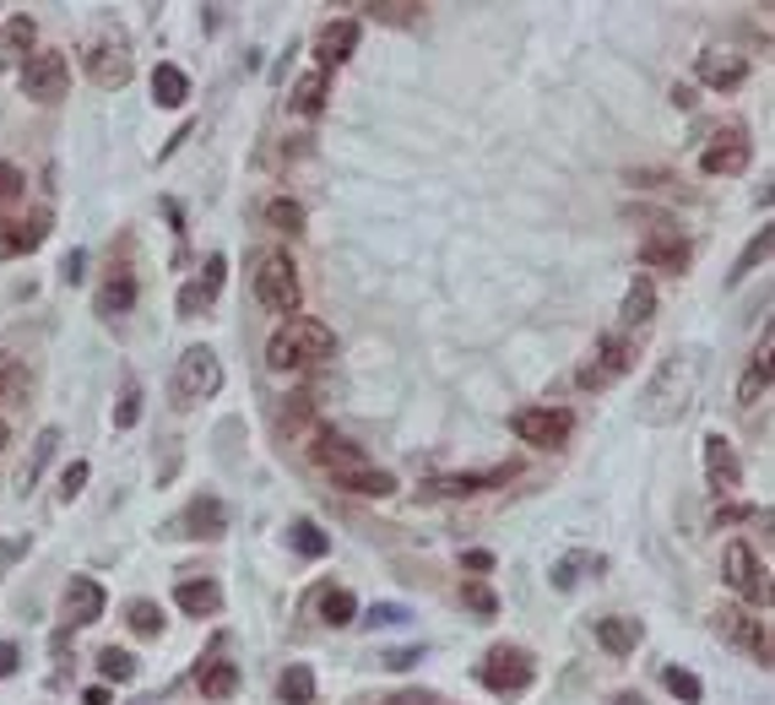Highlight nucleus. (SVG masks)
I'll return each instance as SVG.
<instances>
[{"mask_svg": "<svg viewBox=\"0 0 775 705\" xmlns=\"http://www.w3.org/2000/svg\"><path fill=\"white\" fill-rule=\"evenodd\" d=\"M694 391H699V359H689V353L678 347V353H667V359L656 364L640 408H646L651 423H673V418H684V408L694 402Z\"/></svg>", "mask_w": 775, "mask_h": 705, "instance_id": "nucleus-1", "label": "nucleus"}, {"mask_svg": "<svg viewBox=\"0 0 775 705\" xmlns=\"http://www.w3.org/2000/svg\"><path fill=\"white\" fill-rule=\"evenodd\" d=\"M217 385H223V364H217V353L212 347H185L179 353V364H174V380H168V391H174V402H206V396H217Z\"/></svg>", "mask_w": 775, "mask_h": 705, "instance_id": "nucleus-2", "label": "nucleus"}, {"mask_svg": "<svg viewBox=\"0 0 775 705\" xmlns=\"http://www.w3.org/2000/svg\"><path fill=\"white\" fill-rule=\"evenodd\" d=\"M255 298H261L266 310H277V315H298V304H304L298 266H293L287 255H266L261 272H255Z\"/></svg>", "mask_w": 775, "mask_h": 705, "instance_id": "nucleus-3", "label": "nucleus"}, {"mask_svg": "<svg viewBox=\"0 0 775 705\" xmlns=\"http://www.w3.org/2000/svg\"><path fill=\"white\" fill-rule=\"evenodd\" d=\"M722 581L733 586L737 597H748V603H771V576H765L759 554H754L743 538L722 548Z\"/></svg>", "mask_w": 775, "mask_h": 705, "instance_id": "nucleus-4", "label": "nucleus"}, {"mask_svg": "<svg viewBox=\"0 0 775 705\" xmlns=\"http://www.w3.org/2000/svg\"><path fill=\"white\" fill-rule=\"evenodd\" d=\"M22 92H28L33 104H60V98L71 92V60H66L60 49L33 55V60L22 66Z\"/></svg>", "mask_w": 775, "mask_h": 705, "instance_id": "nucleus-5", "label": "nucleus"}, {"mask_svg": "<svg viewBox=\"0 0 775 705\" xmlns=\"http://www.w3.org/2000/svg\"><path fill=\"white\" fill-rule=\"evenodd\" d=\"M570 429L575 418L565 408H521V413H510V434H521L537 451H559L570 440Z\"/></svg>", "mask_w": 775, "mask_h": 705, "instance_id": "nucleus-6", "label": "nucleus"}, {"mask_svg": "<svg viewBox=\"0 0 775 705\" xmlns=\"http://www.w3.org/2000/svg\"><path fill=\"white\" fill-rule=\"evenodd\" d=\"M629 364H635V342H624V336H602V342L591 347V359L575 370V380H580L586 391H602V385H612V380H624Z\"/></svg>", "mask_w": 775, "mask_h": 705, "instance_id": "nucleus-7", "label": "nucleus"}, {"mask_svg": "<svg viewBox=\"0 0 775 705\" xmlns=\"http://www.w3.org/2000/svg\"><path fill=\"white\" fill-rule=\"evenodd\" d=\"M716 629H722V640H733L737 652H748L759 667L775 663V646H771V624H759L754 614H743V608H716Z\"/></svg>", "mask_w": 775, "mask_h": 705, "instance_id": "nucleus-8", "label": "nucleus"}, {"mask_svg": "<svg viewBox=\"0 0 775 705\" xmlns=\"http://www.w3.org/2000/svg\"><path fill=\"white\" fill-rule=\"evenodd\" d=\"M478 678L489 689H499V695H516V689L531 684V657L521 646H493L489 657H483V667H478Z\"/></svg>", "mask_w": 775, "mask_h": 705, "instance_id": "nucleus-9", "label": "nucleus"}, {"mask_svg": "<svg viewBox=\"0 0 775 705\" xmlns=\"http://www.w3.org/2000/svg\"><path fill=\"white\" fill-rule=\"evenodd\" d=\"M705 483H710L716 499H733L737 489H743V461H737L727 434H710V440H705Z\"/></svg>", "mask_w": 775, "mask_h": 705, "instance_id": "nucleus-10", "label": "nucleus"}, {"mask_svg": "<svg viewBox=\"0 0 775 705\" xmlns=\"http://www.w3.org/2000/svg\"><path fill=\"white\" fill-rule=\"evenodd\" d=\"M130 43L125 39H92L87 43V77L98 87H125L130 82Z\"/></svg>", "mask_w": 775, "mask_h": 705, "instance_id": "nucleus-11", "label": "nucleus"}, {"mask_svg": "<svg viewBox=\"0 0 775 705\" xmlns=\"http://www.w3.org/2000/svg\"><path fill=\"white\" fill-rule=\"evenodd\" d=\"M699 168L705 174H743L748 168V130L743 125H722L710 136V147L699 153Z\"/></svg>", "mask_w": 775, "mask_h": 705, "instance_id": "nucleus-12", "label": "nucleus"}, {"mask_svg": "<svg viewBox=\"0 0 775 705\" xmlns=\"http://www.w3.org/2000/svg\"><path fill=\"white\" fill-rule=\"evenodd\" d=\"M694 77L710 87V92H737V87L748 82V60L737 49H705L694 60Z\"/></svg>", "mask_w": 775, "mask_h": 705, "instance_id": "nucleus-13", "label": "nucleus"}, {"mask_svg": "<svg viewBox=\"0 0 775 705\" xmlns=\"http://www.w3.org/2000/svg\"><path fill=\"white\" fill-rule=\"evenodd\" d=\"M223 283H228V261H223V255H206L202 272L179 288V315H202V310H212L217 293H223Z\"/></svg>", "mask_w": 775, "mask_h": 705, "instance_id": "nucleus-14", "label": "nucleus"}, {"mask_svg": "<svg viewBox=\"0 0 775 705\" xmlns=\"http://www.w3.org/2000/svg\"><path fill=\"white\" fill-rule=\"evenodd\" d=\"M33 43H39V22L28 11L6 17L0 22V71H22L33 60Z\"/></svg>", "mask_w": 775, "mask_h": 705, "instance_id": "nucleus-15", "label": "nucleus"}, {"mask_svg": "<svg viewBox=\"0 0 775 705\" xmlns=\"http://www.w3.org/2000/svg\"><path fill=\"white\" fill-rule=\"evenodd\" d=\"M359 49V17H331L326 28L315 33V60H321V71H336V66H347V55Z\"/></svg>", "mask_w": 775, "mask_h": 705, "instance_id": "nucleus-16", "label": "nucleus"}, {"mask_svg": "<svg viewBox=\"0 0 775 705\" xmlns=\"http://www.w3.org/2000/svg\"><path fill=\"white\" fill-rule=\"evenodd\" d=\"M689 234H678V228H661L651 234L646 245H640V261H646V272H667V277H678L684 266H689Z\"/></svg>", "mask_w": 775, "mask_h": 705, "instance_id": "nucleus-17", "label": "nucleus"}, {"mask_svg": "<svg viewBox=\"0 0 775 705\" xmlns=\"http://www.w3.org/2000/svg\"><path fill=\"white\" fill-rule=\"evenodd\" d=\"M104 586L87 581V576H77V581L66 586V603H60V629L71 635V629H82V624H92L98 614H104Z\"/></svg>", "mask_w": 775, "mask_h": 705, "instance_id": "nucleus-18", "label": "nucleus"}, {"mask_svg": "<svg viewBox=\"0 0 775 705\" xmlns=\"http://www.w3.org/2000/svg\"><path fill=\"white\" fill-rule=\"evenodd\" d=\"M179 532H185V538H196V542L223 538V532H228V505H223L217 495H196V499H190V510L179 516Z\"/></svg>", "mask_w": 775, "mask_h": 705, "instance_id": "nucleus-19", "label": "nucleus"}, {"mask_svg": "<svg viewBox=\"0 0 775 705\" xmlns=\"http://www.w3.org/2000/svg\"><path fill=\"white\" fill-rule=\"evenodd\" d=\"M510 478H516V467H493V472H461V478H429V483H423V495L472 499V495H483V489H499V483H510Z\"/></svg>", "mask_w": 775, "mask_h": 705, "instance_id": "nucleus-20", "label": "nucleus"}, {"mask_svg": "<svg viewBox=\"0 0 775 705\" xmlns=\"http://www.w3.org/2000/svg\"><path fill=\"white\" fill-rule=\"evenodd\" d=\"M775 336L765 332L759 336V347H754V359H748V370H743V380H737V408H754L765 391H771V374H775Z\"/></svg>", "mask_w": 775, "mask_h": 705, "instance_id": "nucleus-21", "label": "nucleus"}, {"mask_svg": "<svg viewBox=\"0 0 775 705\" xmlns=\"http://www.w3.org/2000/svg\"><path fill=\"white\" fill-rule=\"evenodd\" d=\"M310 457H315V467H326L331 478H336V472H347V467H364V451H359L342 429H321V434H315V445H310Z\"/></svg>", "mask_w": 775, "mask_h": 705, "instance_id": "nucleus-22", "label": "nucleus"}, {"mask_svg": "<svg viewBox=\"0 0 775 705\" xmlns=\"http://www.w3.org/2000/svg\"><path fill=\"white\" fill-rule=\"evenodd\" d=\"M287 336H293V347H298L304 364H326L331 353H336V332H331L326 321H310V315H304V321L287 326Z\"/></svg>", "mask_w": 775, "mask_h": 705, "instance_id": "nucleus-23", "label": "nucleus"}, {"mask_svg": "<svg viewBox=\"0 0 775 705\" xmlns=\"http://www.w3.org/2000/svg\"><path fill=\"white\" fill-rule=\"evenodd\" d=\"M43 234H49V212H28L17 223H0V249L6 255H28V249L43 245Z\"/></svg>", "mask_w": 775, "mask_h": 705, "instance_id": "nucleus-24", "label": "nucleus"}, {"mask_svg": "<svg viewBox=\"0 0 775 705\" xmlns=\"http://www.w3.org/2000/svg\"><path fill=\"white\" fill-rule=\"evenodd\" d=\"M130 304H136V277H130V272H109L104 288H98V298H92V310H98L104 321H120V315H130Z\"/></svg>", "mask_w": 775, "mask_h": 705, "instance_id": "nucleus-25", "label": "nucleus"}, {"mask_svg": "<svg viewBox=\"0 0 775 705\" xmlns=\"http://www.w3.org/2000/svg\"><path fill=\"white\" fill-rule=\"evenodd\" d=\"M336 483L347 489V495H369V499H385L396 495V478L391 472H380V467H347V472H336Z\"/></svg>", "mask_w": 775, "mask_h": 705, "instance_id": "nucleus-26", "label": "nucleus"}, {"mask_svg": "<svg viewBox=\"0 0 775 705\" xmlns=\"http://www.w3.org/2000/svg\"><path fill=\"white\" fill-rule=\"evenodd\" d=\"M597 640H602V652H608V657H629V652L640 646V624L624 619V614L597 619Z\"/></svg>", "mask_w": 775, "mask_h": 705, "instance_id": "nucleus-27", "label": "nucleus"}, {"mask_svg": "<svg viewBox=\"0 0 775 705\" xmlns=\"http://www.w3.org/2000/svg\"><path fill=\"white\" fill-rule=\"evenodd\" d=\"M55 451H60V429H43L39 440H33V451H28V461H22V472H17V489L22 495H33V483H39V472L55 461Z\"/></svg>", "mask_w": 775, "mask_h": 705, "instance_id": "nucleus-28", "label": "nucleus"}, {"mask_svg": "<svg viewBox=\"0 0 775 705\" xmlns=\"http://www.w3.org/2000/svg\"><path fill=\"white\" fill-rule=\"evenodd\" d=\"M196 684H202V695H212V701H228V695H239V667L223 663V657H206Z\"/></svg>", "mask_w": 775, "mask_h": 705, "instance_id": "nucleus-29", "label": "nucleus"}, {"mask_svg": "<svg viewBox=\"0 0 775 705\" xmlns=\"http://www.w3.org/2000/svg\"><path fill=\"white\" fill-rule=\"evenodd\" d=\"M656 315V283L651 277H635L629 283V293H624V310H618V321L624 326H646Z\"/></svg>", "mask_w": 775, "mask_h": 705, "instance_id": "nucleus-30", "label": "nucleus"}, {"mask_svg": "<svg viewBox=\"0 0 775 705\" xmlns=\"http://www.w3.org/2000/svg\"><path fill=\"white\" fill-rule=\"evenodd\" d=\"M326 92H331L326 71H310V77H298V82H293L287 109H293V115H321V109H326Z\"/></svg>", "mask_w": 775, "mask_h": 705, "instance_id": "nucleus-31", "label": "nucleus"}, {"mask_svg": "<svg viewBox=\"0 0 775 705\" xmlns=\"http://www.w3.org/2000/svg\"><path fill=\"white\" fill-rule=\"evenodd\" d=\"M174 603L185 608V614H217V603H223V591H217V581H206V576H196V581H179V591H174Z\"/></svg>", "mask_w": 775, "mask_h": 705, "instance_id": "nucleus-32", "label": "nucleus"}, {"mask_svg": "<svg viewBox=\"0 0 775 705\" xmlns=\"http://www.w3.org/2000/svg\"><path fill=\"white\" fill-rule=\"evenodd\" d=\"M185 98H190V77H185L179 66H158V71H153V104L179 109Z\"/></svg>", "mask_w": 775, "mask_h": 705, "instance_id": "nucleus-33", "label": "nucleus"}, {"mask_svg": "<svg viewBox=\"0 0 775 705\" xmlns=\"http://www.w3.org/2000/svg\"><path fill=\"white\" fill-rule=\"evenodd\" d=\"M321 619L336 624V629L359 619V603H353V591H347V586H331V591H321Z\"/></svg>", "mask_w": 775, "mask_h": 705, "instance_id": "nucleus-34", "label": "nucleus"}, {"mask_svg": "<svg viewBox=\"0 0 775 705\" xmlns=\"http://www.w3.org/2000/svg\"><path fill=\"white\" fill-rule=\"evenodd\" d=\"M125 624L136 629V635H164V608L158 603H147V597H136V603H125Z\"/></svg>", "mask_w": 775, "mask_h": 705, "instance_id": "nucleus-35", "label": "nucleus"}, {"mask_svg": "<svg viewBox=\"0 0 775 705\" xmlns=\"http://www.w3.org/2000/svg\"><path fill=\"white\" fill-rule=\"evenodd\" d=\"M136 667H141V663H136L125 646H104V652H98V673H104L109 684H130V678H136Z\"/></svg>", "mask_w": 775, "mask_h": 705, "instance_id": "nucleus-36", "label": "nucleus"}, {"mask_svg": "<svg viewBox=\"0 0 775 705\" xmlns=\"http://www.w3.org/2000/svg\"><path fill=\"white\" fill-rule=\"evenodd\" d=\"M364 17H374V22H385V28H412L418 17H429V6H385V0H369Z\"/></svg>", "mask_w": 775, "mask_h": 705, "instance_id": "nucleus-37", "label": "nucleus"}, {"mask_svg": "<svg viewBox=\"0 0 775 705\" xmlns=\"http://www.w3.org/2000/svg\"><path fill=\"white\" fill-rule=\"evenodd\" d=\"M277 689H283V701H287V705H310V701H315V673H310L304 663H298V667H283V684H277Z\"/></svg>", "mask_w": 775, "mask_h": 705, "instance_id": "nucleus-38", "label": "nucleus"}, {"mask_svg": "<svg viewBox=\"0 0 775 705\" xmlns=\"http://www.w3.org/2000/svg\"><path fill=\"white\" fill-rule=\"evenodd\" d=\"M287 538H293L298 554H310V559H326V554H331V538L315 527V521H293V527H287Z\"/></svg>", "mask_w": 775, "mask_h": 705, "instance_id": "nucleus-39", "label": "nucleus"}, {"mask_svg": "<svg viewBox=\"0 0 775 705\" xmlns=\"http://www.w3.org/2000/svg\"><path fill=\"white\" fill-rule=\"evenodd\" d=\"M661 684H667V695H673V701H684V705H699V695H705V684H699L694 673H684V667H667V673H661Z\"/></svg>", "mask_w": 775, "mask_h": 705, "instance_id": "nucleus-40", "label": "nucleus"}, {"mask_svg": "<svg viewBox=\"0 0 775 705\" xmlns=\"http://www.w3.org/2000/svg\"><path fill=\"white\" fill-rule=\"evenodd\" d=\"M266 223H272L277 234H304V207L287 202V196H277V202L266 207Z\"/></svg>", "mask_w": 775, "mask_h": 705, "instance_id": "nucleus-41", "label": "nucleus"}, {"mask_svg": "<svg viewBox=\"0 0 775 705\" xmlns=\"http://www.w3.org/2000/svg\"><path fill=\"white\" fill-rule=\"evenodd\" d=\"M765 255H771V228H759V234H754V239H748V249H743V255H737V266H733V283H743V277H748V272H754V266H759V261H765Z\"/></svg>", "mask_w": 775, "mask_h": 705, "instance_id": "nucleus-42", "label": "nucleus"}, {"mask_svg": "<svg viewBox=\"0 0 775 705\" xmlns=\"http://www.w3.org/2000/svg\"><path fill=\"white\" fill-rule=\"evenodd\" d=\"M266 364H272V370H298V364H304V359H298V347H293V336H287V332H277L272 342H266Z\"/></svg>", "mask_w": 775, "mask_h": 705, "instance_id": "nucleus-43", "label": "nucleus"}, {"mask_svg": "<svg viewBox=\"0 0 775 705\" xmlns=\"http://www.w3.org/2000/svg\"><path fill=\"white\" fill-rule=\"evenodd\" d=\"M17 196H22V168H17V164H0V212L17 207Z\"/></svg>", "mask_w": 775, "mask_h": 705, "instance_id": "nucleus-44", "label": "nucleus"}, {"mask_svg": "<svg viewBox=\"0 0 775 705\" xmlns=\"http://www.w3.org/2000/svg\"><path fill=\"white\" fill-rule=\"evenodd\" d=\"M136 418H141V385H125V391H120V408H115V423H120V429H130Z\"/></svg>", "mask_w": 775, "mask_h": 705, "instance_id": "nucleus-45", "label": "nucleus"}, {"mask_svg": "<svg viewBox=\"0 0 775 705\" xmlns=\"http://www.w3.org/2000/svg\"><path fill=\"white\" fill-rule=\"evenodd\" d=\"M385 624H408V608H391V603L369 608V629H385Z\"/></svg>", "mask_w": 775, "mask_h": 705, "instance_id": "nucleus-46", "label": "nucleus"}, {"mask_svg": "<svg viewBox=\"0 0 775 705\" xmlns=\"http://www.w3.org/2000/svg\"><path fill=\"white\" fill-rule=\"evenodd\" d=\"M461 597H467V608H478V614H493V608H499V603H493V591L489 586H467V591H461Z\"/></svg>", "mask_w": 775, "mask_h": 705, "instance_id": "nucleus-47", "label": "nucleus"}, {"mask_svg": "<svg viewBox=\"0 0 775 705\" xmlns=\"http://www.w3.org/2000/svg\"><path fill=\"white\" fill-rule=\"evenodd\" d=\"M82 483H87V461H77V467H66V478H60V495L71 499L77 489H82Z\"/></svg>", "mask_w": 775, "mask_h": 705, "instance_id": "nucleus-48", "label": "nucleus"}, {"mask_svg": "<svg viewBox=\"0 0 775 705\" xmlns=\"http://www.w3.org/2000/svg\"><path fill=\"white\" fill-rule=\"evenodd\" d=\"M17 663H22V652H17L11 640H0V678H11V673H17Z\"/></svg>", "mask_w": 775, "mask_h": 705, "instance_id": "nucleus-49", "label": "nucleus"}, {"mask_svg": "<svg viewBox=\"0 0 775 705\" xmlns=\"http://www.w3.org/2000/svg\"><path fill=\"white\" fill-rule=\"evenodd\" d=\"M461 565H467V570H489L493 554H483V548H467V554H461Z\"/></svg>", "mask_w": 775, "mask_h": 705, "instance_id": "nucleus-50", "label": "nucleus"}, {"mask_svg": "<svg viewBox=\"0 0 775 705\" xmlns=\"http://www.w3.org/2000/svg\"><path fill=\"white\" fill-rule=\"evenodd\" d=\"M22 554H28V538L6 542V548H0V570H6V565H17V559H22Z\"/></svg>", "mask_w": 775, "mask_h": 705, "instance_id": "nucleus-51", "label": "nucleus"}, {"mask_svg": "<svg viewBox=\"0 0 775 705\" xmlns=\"http://www.w3.org/2000/svg\"><path fill=\"white\" fill-rule=\"evenodd\" d=\"M66 283H82V249L66 255Z\"/></svg>", "mask_w": 775, "mask_h": 705, "instance_id": "nucleus-52", "label": "nucleus"}, {"mask_svg": "<svg viewBox=\"0 0 775 705\" xmlns=\"http://www.w3.org/2000/svg\"><path fill=\"white\" fill-rule=\"evenodd\" d=\"M391 705H434V695H423V689H408V695H396Z\"/></svg>", "mask_w": 775, "mask_h": 705, "instance_id": "nucleus-53", "label": "nucleus"}, {"mask_svg": "<svg viewBox=\"0 0 775 705\" xmlns=\"http://www.w3.org/2000/svg\"><path fill=\"white\" fill-rule=\"evenodd\" d=\"M608 705H646V701H640V695H629V689H624V695H612Z\"/></svg>", "mask_w": 775, "mask_h": 705, "instance_id": "nucleus-54", "label": "nucleus"}, {"mask_svg": "<svg viewBox=\"0 0 775 705\" xmlns=\"http://www.w3.org/2000/svg\"><path fill=\"white\" fill-rule=\"evenodd\" d=\"M6 445H11V423L0 418V451H6Z\"/></svg>", "mask_w": 775, "mask_h": 705, "instance_id": "nucleus-55", "label": "nucleus"}, {"mask_svg": "<svg viewBox=\"0 0 775 705\" xmlns=\"http://www.w3.org/2000/svg\"><path fill=\"white\" fill-rule=\"evenodd\" d=\"M6 374H11V359H0V385H6Z\"/></svg>", "mask_w": 775, "mask_h": 705, "instance_id": "nucleus-56", "label": "nucleus"}]
</instances>
